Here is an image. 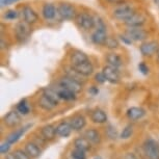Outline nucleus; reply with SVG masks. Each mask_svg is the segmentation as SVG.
I'll return each mask as SVG.
<instances>
[{"label":"nucleus","mask_w":159,"mask_h":159,"mask_svg":"<svg viewBox=\"0 0 159 159\" xmlns=\"http://www.w3.org/2000/svg\"><path fill=\"white\" fill-rule=\"evenodd\" d=\"M110 3H115V4H122L124 2V0H107Z\"/></svg>","instance_id":"nucleus-46"},{"label":"nucleus","mask_w":159,"mask_h":159,"mask_svg":"<svg viewBox=\"0 0 159 159\" xmlns=\"http://www.w3.org/2000/svg\"><path fill=\"white\" fill-rule=\"evenodd\" d=\"M92 121L94 123H98V124H103L107 121V116L105 111H103L102 109H95L92 112Z\"/></svg>","instance_id":"nucleus-22"},{"label":"nucleus","mask_w":159,"mask_h":159,"mask_svg":"<svg viewBox=\"0 0 159 159\" xmlns=\"http://www.w3.org/2000/svg\"><path fill=\"white\" fill-rule=\"evenodd\" d=\"M106 77L107 81L110 83H118L120 80V73L118 71V68H115L112 66H105L102 71Z\"/></svg>","instance_id":"nucleus-9"},{"label":"nucleus","mask_w":159,"mask_h":159,"mask_svg":"<svg viewBox=\"0 0 159 159\" xmlns=\"http://www.w3.org/2000/svg\"><path fill=\"white\" fill-rule=\"evenodd\" d=\"M146 22V18L142 14L134 13L130 18L124 21V23L128 27H142Z\"/></svg>","instance_id":"nucleus-12"},{"label":"nucleus","mask_w":159,"mask_h":159,"mask_svg":"<svg viewBox=\"0 0 159 159\" xmlns=\"http://www.w3.org/2000/svg\"><path fill=\"white\" fill-rule=\"evenodd\" d=\"M119 41L116 40V39L112 38V37H108L107 38L106 42H105L104 46L106 48H108V49H116V48L119 47Z\"/></svg>","instance_id":"nucleus-32"},{"label":"nucleus","mask_w":159,"mask_h":159,"mask_svg":"<svg viewBox=\"0 0 159 159\" xmlns=\"http://www.w3.org/2000/svg\"><path fill=\"white\" fill-rule=\"evenodd\" d=\"M67 76L73 78V79L77 80V81H79V82H81L82 77H84L83 75H81L80 73H78L76 70H74V69L72 68V67H71V69H67Z\"/></svg>","instance_id":"nucleus-31"},{"label":"nucleus","mask_w":159,"mask_h":159,"mask_svg":"<svg viewBox=\"0 0 159 159\" xmlns=\"http://www.w3.org/2000/svg\"><path fill=\"white\" fill-rule=\"evenodd\" d=\"M58 85H61L65 89H70V91L76 93V94H78V93H80L82 91V83L73 79V78H71V77H68V76L61 78L58 82Z\"/></svg>","instance_id":"nucleus-7"},{"label":"nucleus","mask_w":159,"mask_h":159,"mask_svg":"<svg viewBox=\"0 0 159 159\" xmlns=\"http://www.w3.org/2000/svg\"><path fill=\"white\" fill-rule=\"evenodd\" d=\"M85 137L88 139L89 142L93 143H99L101 142V136H100V133L95 130V129H89L85 132Z\"/></svg>","instance_id":"nucleus-27"},{"label":"nucleus","mask_w":159,"mask_h":159,"mask_svg":"<svg viewBox=\"0 0 159 159\" xmlns=\"http://www.w3.org/2000/svg\"><path fill=\"white\" fill-rule=\"evenodd\" d=\"M108 35L106 34V29H96L92 34V42L96 45H103L106 42Z\"/></svg>","instance_id":"nucleus-14"},{"label":"nucleus","mask_w":159,"mask_h":159,"mask_svg":"<svg viewBox=\"0 0 159 159\" xmlns=\"http://www.w3.org/2000/svg\"><path fill=\"white\" fill-rule=\"evenodd\" d=\"M3 123L8 128H15L21 123V116L18 111H10L4 116Z\"/></svg>","instance_id":"nucleus-10"},{"label":"nucleus","mask_w":159,"mask_h":159,"mask_svg":"<svg viewBox=\"0 0 159 159\" xmlns=\"http://www.w3.org/2000/svg\"><path fill=\"white\" fill-rule=\"evenodd\" d=\"M134 13H135V11H134V8L131 5L121 4L120 7L115 8V11H113V17L120 21H126Z\"/></svg>","instance_id":"nucleus-5"},{"label":"nucleus","mask_w":159,"mask_h":159,"mask_svg":"<svg viewBox=\"0 0 159 159\" xmlns=\"http://www.w3.org/2000/svg\"><path fill=\"white\" fill-rule=\"evenodd\" d=\"M154 1H155V3H156V4H158V5H159V0H154Z\"/></svg>","instance_id":"nucleus-49"},{"label":"nucleus","mask_w":159,"mask_h":159,"mask_svg":"<svg viewBox=\"0 0 159 159\" xmlns=\"http://www.w3.org/2000/svg\"><path fill=\"white\" fill-rule=\"evenodd\" d=\"M95 79L98 83H104L105 81H107V79H106V77H105L103 72H100V73L96 74Z\"/></svg>","instance_id":"nucleus-40"},{"label":"nucleus","mask_w":159,"mask_h":159,"mask_svg":"<svg viewBox=\"0 0 159 159\" xmlns=\"http://www.w3.org/2000/svg\"><path fill=\"white\" fill-rule=\"evenodd\" d=\"M125 34L134 42H143L148 38V34L142 27H128L125 31Z\"/></svg>","instance_id":"nucleus-6"},{"label":"nucleus","mask_w":159,"mask_h":159,"mask_svg":"<svg viewBox=\"0 0 159 159\" xmlns=\"http://www.w3.org/2000/svg\"><path fill=\"white\" fill-rule=\"evenodd\" d=\"M76 23L83 30H91L95 27V17L88 13H79L76 16Z\"/></svg>","instance_id":"nucleus-2"},{"label":"nucleus","mask_w":159,"mask_h":159,"mask_svg":"<svg viewBox=\"0 0 159 159\" xmlns=\"http://www.w3.org/2000/svg\"><path fill=\"white\" fill-rule=\"evenodd\" d=\"M42 135L45 139H53L55 137L56 133V128L52 125H46L42 128Z\"/></svg>","instance_id":"nucleus-24"},{"label":"nucleus","mask_w":159,"mask_h":159,"mask_svg":"<svg viewBox=\"0 0 159 159\" xmlns=\"http://www.w3.org/2000/svg\"><path fill=\"white\" fill-rule=\"evenodd\" d=\"M57 14L62 20H73L76 19L77 16L76 8L74 7V5H72L71 3H67V2L59 3L57 7Z\"/></svg>","instance_id":"nucleus-1"},{"label":"nucleus","mask_w":159,"mask_h":159,"mask_svg":"<svg viewBox=\"0 0 159 159\" xmlns=\"http://www.w3.org/2000/svg\"><path fill=\"white\" fill-rule=\"evenodd\" d=\"M15 154H16L18 159H30V156L27 154V152L23 151V150H17Z\"/></svg>","instance_id":"nucleus-39"},{"label":"nucleus","mask_w":159,"mask_h":159,"mask_svg":"<svg viewBox=\"0 0 159 159\" xmlns=\"http://www.w3.org/2000/svg\"><path fill=\"white\" fill-rule=\"evenodd\" d=\"M5 159H18V158H17V156H16L15 153H7Z\"/></svg>","instance_id":"nucleus-44"},{"label":"nucleus","mask_w":159,"mask_h":159,"mask_svg":"<svg viewBox=\"0 0 159 159\" xmlns=\"http://www.w3.org/2000/svg\"><path fill=\"white\" fill-rule=\"evenodd\" d=\"M106 61L108 62L109 66H112L115 68H120L123 65V61L121 56L116 53H109L106 56Z\"/></svg>","instance_id":"nucleus-26"},{"label":"nucleus","mask_w":159,"mask_h":159,"mask_svg":"<svg viewBox=\"0 0 159 159\" xmlns=\"http://www.w3.org/2000/svg\"><path fill=\"white\" fill-rule=\"evenodd\" d=\"M31 34V27L30 24L22 21V22L17 23L15 26V35H16L17 40L19 42H24L29 38Z\"/></svg>","instance_id":"nucleus-3"},{"label":"nucleus","mask_w":159,"mask_h":159,"mask_svg":"<svg viewBox=\"0 0 159 159\" xmlns=\"http://www.w3.org/2000/svg\"><path fill=\"white\" fill-rule=\"evenodd\" d=\"M139 70L142 74L143 75H148L149 74V67L147 66L145 62H140L139 65Z\"/></svg>","instance_id":"nucleus-41"},{"label":"nucleus","mask_w":159,"mask_h":159,"mask_svg":"<svg viewBox=\"0 0 159 159\" xmlns=\"http://www.w3.org/2000/svg\"><path fill=\"white\" fill-rule=\"evenodd\" d=\"M71 156H72V159H86L85 151H82V150L76 149V148H75L74 151H72Z\"/></svg>","instance_id":"nucleus-34"},{"label":"nucleus","mask_w":159,"mask_h":159,"mask_svg":"<svg viewBox=\"0 0 159 159\" xmlns=\"http://www.w3.org/2000/svg\"><path fill=\"white\" fill-rule=\"evenodd\" d=\"M86 61H89V57L85 53L81 52V51H74L73 53L71 54V62H72V66L74 65H79L81 62H84Z\"/></svg>","instance_id":"nucleus-21"},{"label":"nucleus","mask_w":159,"mask_h":159,"mask_svg":"<svg viewBox=\"0 0 159 159\" xmlns=\"http://www.w3.org/2000/svg\"><path fill=\"white\" fill-rule=\"evenodd\" d=\"M25 151L27 152V154L30 156L31 158H37L41 154V150L38 147V145L31 142H29L25 145Z\"/></svg>","instance_id":"nucleus-23"},{"label":"nucleus","mask_w":159,"mask_h":159,"mask_svg":"<svg viewBox=\"0 0 159 159\" xmlns=\"http://www.w3.org/2000/svg\"><path fill=\"white\" fill-rule=\"evenodd\" d=\"M95 27L96 29H106V25L101 18L95 17Z\"/></svg>","instance_id":"nucleus-37"},{"label":"nucleus","mask_w":159,"mask_h":159,"mask_svg":"<svg viewBox=\"0 0 159 159\" xmlns=\"http://www.w3.org/2000/svg\"><path fill=\"white\" fill-rule=\"evenodd\" d=\"M143 151L149 159H159V143L155 139H147L143 143Z\"/></svg>","instance_id":"nucleus-4"},{"label":"nucleus","mask_w":159,"mask_h":159,"mask_svg":"<svg viewBox=\"0 0 159 159\" xmlns=\"http://www.w3.org/2000/svg\"><path fill=\"white\" fill-rule=\"evenodd\" d=\"M44 95L46 96L47 98H49L51 101L53 102V103L55 104V106L59 103V98L57 93H56V91H54V89H46L44 91Z\"/></svg>","instance_id":"nucleus-29"},{"label":"nucleus","mask_w":159,"mask_h":159,"mask_svg":"<svg viewBox=\"0 0 159 159\" xmlns=\"http://www.w3.org/2000/svg\"><path fill=\"white\" fill-rule=\"evenodd\" d=\"M94 159H102L100 156H96V157H94Z\"/></svg>","instance_id":"nucleus-47"},{"label":"nucleus","mask_w":159,"mask_h":159,"mask_svg":"<svg viewBox=\"0 0 159 159\" xmlns=\"http://www.w3.org/2000/svg\"><path fill=\"white\" fill-rule=\"evenodd\" d=\"M20 1V0H0V3H1V7H8L11 4H14L16 2Z\"/></svg>","instance_id":"nucleus-42"},{"label":"nucleus","mask_w":159,"mask_h":159,"mask_svg":"<svg viewBox=\"0 0 159 159\" xmlns=\"http://www.w3.org/2000/svg\"><path fill=\"white\" fill-rule=\"evenodd\" d=\"M0 46H1V47H0V48H1L2 50H3V49H5V48H7V43H5V42H4L3 38H1V41H0Z\"/></svg>","instance_id":"nucleus-45"},{"label":"nucleus","mask_w":159,"mask_h":159,"mask_svg":"<svg viewBox=\"0 0 159 159\" xmlns=\"http://www.w3.org/2000/svg\"><path fill=\"white\" fill-rule=\"evenodd\" d=\"M22 16H23L24 21L29 24H34L39 20V16L37 15V13H35L30 7H28V5H26V7H23Z\"/></svg>","instance_id":"nucleus-13"},{"label":"nucleus","mask_w":159,"mask_h":159,"mask_svg":"<svg viewBox=\"0 0 159 159\" xmlns=\"http://www.w3.org/2000/svg\"><path fill=\"white\" fill-rule=\"evenodd\" d=\"M56 93H57L58 97L62 99V100H66V101H72V100H75L76 99V93L70 91L68 89H65L62 86L58 85V89H55Z\"/></svg>","instance_id":"nucleus-18"},{"label":"nucleus","mask_w":159,"mask_h":159,"mask_svg":"<svg viewBox=\"0 0 159 159\" xmlns=\"http://www.w3.org/2000/svg\"><path fill=\"white\" fill-rule=\"evenodd\" d=\"M146 115L145 109L142 107H131L127 110V116L131 121H137L143 119Z\"/></svg>","instance_id":"nucleus-17"},{"label":"nucleus","mask_w":159,"mask_h":159,"mask_svg":"<svg viewBox=\"0 0 159 159\" xmlns=\"http://www.w3.org/2000/svg\"><path fill=\"white\" fill-rule=\"evenodd\" d=\"M57 14V8H56L52 3L44 4L43 10H42V15L46 20H53Z\"/></svg>","instance_id":"nucleus-16"},{"label":"nucleus","mask_w":159,"mask_h":159,"mask_svg":"<svg viewBox=\"0 0 159 159\" xmlns=\"http://www.w3.org/2000/svg\"><path fill=\"white\" fill-rule=\"evenodd\" d=\"M156 54H157V58H158V61H159V49H158V51H157V53H156Z\"/></svg>","instance_id":"nucleus-48"},{"label":"nucleus","mask_w":159,"mask_h":159,"mask_svg":"<svg viewBox=\"0 0 159 159\" xmlns=\"http://www.w3.org/2000/svg\"><path fill=\"white\" fill-rule=\"evenodd\" d=\"M106 134L110 139H116V137H118V131H116V129L111 125L107 127Z\"/></svg>","instance_id":"nucleus-35"},{"label":"nucleus","mask_w":159,"mask_h":159,"mask_svg":"<svg viewBox=\"0 0 159 159\" xmlns=\"http://www.w3.org/2000/svg\"><path fill=\"white\" fill-rule=\"evenodd\" d=\"M74 146L76 149H80L86 152L91 149V142L86 137H78V139H75Z\"/></svg>","instance_id":"nucleus-25"},{"label":"nucleus","mask_w":159,"mask_h":159,"mask_svg":"<svg viewBox=\"0 0 159 159\" xmlns=\"http://www.w3.org/2000/svg\"><path fill=\"white\" fill-rule=\"evenodd\" d=\"M17 18H18V11L15 10H10L4 14V19H7V20L11 21V20L17 19Z\"/></svg>","instance_id":"nucleus-36"},{"label":"nucleus","mask_w":159,"mask_h":159,"mask_svg":"<svg viewBox=\"0 0 159 159\" xmlns=\"http://www.w3.org/2000/svg\"><path fill=\"white\" fill-rule=\"evenodd\" d=\"M158 49H159V44L156 41L145 42V43H143L139 47L140 53H142L143 56H148V57L156 54Z\"/></svg>","instance_id":"nucleus-8"},{"label":"nucleus","mask_w":159,"mask_h":159,"mask_svg":"<svg viewBox=\"0 0 159 159\" xmlns=\"http://www.w3.org/2000/svg\"><path fill=\"white\" fill-rule=\"evenodd\" d=\"M70 124L72 126V128H73V130L78 131V130H81V129L85 127L86 121L83 116H75L70 121Z\"/></svg>","instance_id":"nucleus-20"},{"label":"nucleus","mask_w":159,"mask_h":159,"mask_svg":"<svg viewBox=\"0 0 159 159\" xmlns=\"http://www.w3.org/2000/svg\"><path fill=\"white\" fill-rule=\"evenodd\" d=\"M39 105H40V107H42V108L45 110H51L55 107V104L53 103L49 98H47L45 95H43L40 98V100H39Z\"/></svg>","instance_id":"nucleus-28"},{"label":"nucleus","mask_w":159,"mask_h":159,"mask_svg":"<svg viewBox=\"0 0 159 159\" xmlns=\"http://www.w3.org/2000/svg\"><path fill=\"white\" fill-rule=\"evenodd\" d=\"M17 111L19 113H21V115H23V116L28 115L29 111H30V108H29L26 100H22L19 104L17 105Z\"/></svg>","instance_id":"nucleus-30"},{"label":"nucleus","mask_w":159,"mask_h":159,"mask_svg":"<svg viewBox=\"0 0 159 159\" xmlns=\"http://www.w3.org/2000/svg\"><path fill=\"white\" fill-rule=\"evenodd\" d=\"M132 133H133V127H132L131 125H127L124 129H123V131L121 133V139H128L129 137H131Z\"/></svg>","instance_id":"nucleus-33"},{"label":"nucleus","mask_w":159,"mask_h":159,"mask_svg":"<svg viewBox=\"0 0 159 159\" xmlns=\"http://www.w3.org/2000/svg\"><path fill=\"white\" fill-rule=\"evenodd\" d=\"M72 68H73L74 70H76L78 73L83 75L84 77L89 76V75H92L93 72H94V66H93L89 59L84 62H81V64H79V65L72 66Z\"/></svg>","instance_id":"nucleus-11"},{"label":"nucleus","mask_w":159,"mask_h":159,"mask_svg":"<svg viewBox=\"0 0 159 159\" xmlns=\"http://www.w3.org/2000/svg\"><path fill=\"white\" fill-rule=\"evenodd\" d=\"M31 124H28V125H26V126H24L23 128H21L19 129V130H17V131H15L13 132V133H11L10 135L7 136V142H8L10 143H16L18 140H19L21 137L23 136V134L25 133L26 131L28 130V128H30L31 127Z\"/></svg>","instance_id":"nucleus-15"},{"label":"nucleus","mask_w":159,"mask_h":159,"mask_svg":"<svg viewBox=\"0 0 159 159\" xmlns=\"http://www.w3.org/2000/svg\"><path fill=\"white\" fill-rule=\"evenodd\" d=\"M89 93H91V95L96 96V95H98L99 89H98V88H96V86H92L91 89H89Z\"/></svg>","instance_id":"nucleus-43"},{"label":"nucleus","mask_w":159,"mask_h":159,"mask_svg":"<svg viewBox=\"0 0 159 159\" xmlns=\"http://www.w3.org/2000/svg\"><path fill=\"white\" fill-rule=\"evenodd\" d=\"M11 143H10L8 142L2 143L1 146H0V153H1V154H7L11 150Z\"/></svg>","instance_id":"nucleus-38"},{"label":"nucleus","mask_w":159,"mask_h":159,"mask_svg":"<svg viewBox=\"0 0 159 159\" xmlns=\"http://www.w3.org/2000/svg\"><path fill=\"white\" fill-rule=\"evenodd\" d=\"M72 130H73V128H72L71 124L67 122H62L61 124H58V126L56 127V133H57V135L61 137L70 136Z\"/></svg>","instance_id":"nucleus-19"}]
</instances>
